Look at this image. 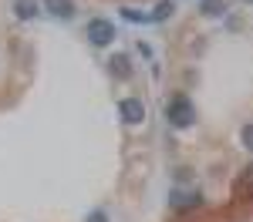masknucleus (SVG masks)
Here are the masks:
<instances>
[{"label":"nucleus","instance_id":"12","mask_svg":"<svg viewBox=\"0 0 253 222\" xmlns=\"http://www.w3.org/2000/svg\"><path fill=\"white\" fill-rule=\"evenodd\" d=\"M84 222H108V212H101V209H98V212H91Z\"/></svg>","mask_w":253,"mask_h":222},{"label":"nucleus","instance_id":"10","mask_svg":"<svg viewBox=\"0 0 253 222\" xmlns=\"http://www.w3.org/2000/svg\"><path fill=\"white\" fill-rule=\"evenodd\" d=\"M169 14H172V3H169V0H162L156 10H152V20H166Z\"/></svg>","mask_w":253,"mask_h":222},{"label":"nucleus","instance_id":"6","mask_svg":"<svg viewBox=\"0 0 253 222\" xmlns=\"http://www.w3.org/2000/svg\"><path fill=\"white\" fill-rule=\"evenodd\" d=\"M14 14H17L20 20L38 17V3H34V0H17V3H14Z\"/></svg>","mask_w":253,"mask_h":222},{"label":"nucleus","instance_id":"8","mask_svg":"<svg viewBox=\"0 0 253 222\" xmlns=\"http://www.w3.org/2000/svg\"><path fill=\"white\" fill-rule=\"evenodd\" d=\"M128 71H132V67H128V58H125V54H115V58H112V74L125 78Z\"/></svg>","mask_w":253,"mask_h":222},{"label":"nucleus","instance_id":"9","mask_svg":"<svg viewBox=\"0 0 253 222\" xmlns=\"http://www.w3.org/2000/svg\"><path fill=\"white\" fill-rule=\"evenodd\" d=\"M122 17H125V20H135V24H145V20H152V14H142V10L125 7V10H122Z\"/></svg>","mask_w":253,"mask_h":222},{"label":"nucleus","instance_id":"3","mask_svg":"<svg viewBox=\"0 0 253 222\" xmlns=\"http://www.w3.org/2000/svg\"><path fill=\"white\" fill-rule=\"evenodd\" d=\"M118 111H122V118L128 121V125H138V121L145 118V104L138 98H125L122 104H118Z\"/></svg>","mask_w":253,"mask_h":222},{"label":"nucleus","instance_id":"14","mask_svg":"<svg viewBox=\"0 0 253 222\" xmlns=\"http://www.w3.org/2000/svg\"><path fill=\"white\" fill-rule=\"evenodd\" d=\"M243 3H253V0H243Z\"/></svg>","mask_w":253,"mask_h":222},{"label":"nucleus","instance_id":"11","mask_svg":"<svg viewBox=\"0 0 253 222\" xmlns=\"http://www.w3.org/2000/svg\"><path fill=\"white\" fill-rule=\"evenodd\" d=\"M243 145H247V148H253V125H247V128H243Z\"/></svg>","mask_w":253,"mask_h":222},{"label":"nucleus","instance_id":"7","mask_svg":"<svg viewBox=\"0 0 253 222\" xmlns=\"http://www.w3.org/2000/svg\"><path fill=\"white\" fill-rule=\"evenodd\" d=\"M206 17H223L226 14V7H223V0H203V7H199Z\"/></svg>","mask_w":253,"mask_h":222},{"label":"nucleus","instance_id":"1","mask_svg":"<svg viewBox=\"0 0 253 222\" xmlns=\"http://www.w3.org/2000/svg\"><path fill=\"white\" fill-rule=\"evenodd\" d=\"M166 118H169V125H172V128H189V125L196 121L193 101L186 98V95H175V98H169V104H166Z\"/></svg>","mask_w":253,"mask_h":222},{"label":"nucleus","instance_id":"5","mask_svg":"<svg viewBox=\"0 0 253 222\" xmlns=\"http://www.w3.org/2000/svg\"><path fill=\"white\" fill-rule=\"evenodd\" d=\"M169 202H172V209H189V205H199V195H196V192H182V189H175Z\"/></svg>","mask_w":253,"mask_h":222},{"label":"nucleus","instance_id":"2","mask_svg":"<svg viewBox=\"0 0 253 222\" xmlns=\"http://www.w3.org/2000/svg\"><path fill=\"white\" fill-rule=\"evenodd\" d=\"M115 40V24L105 17H95L91 24H88V44L91 47H108Z\"/></svg>","mask_w":253,"mask_h":222},{"label":"nucleus","instance_id":"4","mask_svg":"<svg viewBox=\"0 0 253 222\" xmlns=\"http://www.w3.org/2000/svg\"><path fill=\"white\" fill-rule=\"evenodd\" d=\"M44 3H47V10H51L54 17H61V20L75 17V3H71V0H44Z\"/></svg>","mask_w":253,"mask_h":222},{"label":"nucleus","instance_id":"13","mask_svg":"<svg viewBox=\"0 0 253 222\" xmlns=\"http://www.w3.org/2000/svg\"><path fill=\"white\" fill-rule=\"evenodd\" d=\"M240 185H243V189H253V165L247 168V175H243V182H240Z\"/></svg>","mask_w":253,"mask_h":222}]
</instances>
